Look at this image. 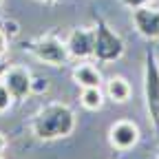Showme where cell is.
<instances>
[{
    "label": "cell",
    "instance_id": "obj_11",
    "mask_svg": "<svg viewBox=\"0 0 159 159\" xmlns=\"http://www.w3.org/2000/svg\"><path fill=\"white\" fill-rule=\"evenodd\" d=\"M82 106L89 108V111H99L104 106V93L99 91V86H93V89H84L82 91Z\"/></svg>",
    "mask_w": 159,
    "mask_h": 159
},
{
    "label": "cell",
    "instance_id": "obj_18",
    "mask_svg": "<svg viewBox=\"0 0 159 159\" xmlns=\"http://www.w3.org/2000/svg\"><path fill=\"white\" fill-rule=\"evenodd\" d=\"M0 159H2V157H0Z\"/></svg>",
    "mask_w": 159,
    "mask_h": 159
},
{
    "label": "cell",
    "instance_id": "obj_1",
    "mask_svg": "<svg viewBox=\"0 0 159 159\" xmlns=\"http://www.w3.org/2000/svg\"><path fill=\"white\" fill-rule=\"evenodd\" d=\"M75 128V115L66 104H49L38 113L33 122V133L40 139H57L66 137Z\"/></svg>",
    "mask_w": 159,
    "mask_h": 159
},
{
    "label": "cell",
    "instance_id": "obj_7",
    "mask_svg": "<svg viewBox=\"0 0 159 159\" xmlns=\"http://www.w3.org/2000/svg\"><path fill=\"white\" fill-rule=\"evenodd\" d=\"M124 51L122 47V40L117 35L108 33V31H102V33H95V55L102 57V60H115L119 57Z\"/></svg>",
    "mask_w": 159,
    "mask_h": 159
},
{
    "label": "cell",
    "instance_id": "obj_15",
    "mask_svg": "<svg viewBox=\"0 0 159 159\" xmlns=\"http://www.w3.org/2000/svg\"><path fill=\"white\" fill-rule=\"evenodd\" d=\"M128 5H139V2H144V0H126Z\"/></svg>",
    "mask_w": 159,
    "mask_h": 159
},
{
    "label": "cell",
    "instance_id": "obj_14",
    "mask_svg": "<svg viewBox=\"0 0 159 159\" xmlns=\"http://www.w3.org/2000/svg\"><path fill=\"white\" fill-rule=\"evenodd\" d=\"M5 148H7V139H5V135H2V133H0V157H2Z\"/></svg>",
    "mask_w": 159,
    "mask_h": 159
},
{
    "label": "cell",
    "instance_id": "obj_17",
    "mask_svg": "<svg viewBox=\"0 0 159 159\" xmlns=\"http://www.w3.org/2000/svg\"><path fill=\"white\" fill-rule=\"evenodd\" d=\"M157 157H159V152H157Z\"/></svg>",
    "mask_w": 159,
    "mask_h": 159
},
{
    "label": "cell",
    "instance_id": "obj_12",
    "mask_svg": "<svg viewBox=\"0 0 159 159\" xmlns=\"http://www.w3.org/2000/svg\"><path fill=\"white\" fill-rule=\"evenodd\" d=\"M11 104H13V95L9 93V89L0 82V113H5V111H9L11 108Z\"/></svg>",
    "mask_w": 159,
    "mask_h": 159
},
{
    "label": "cell",
    "instance_id": "obj_6",
    "mask_svg": "<svg viewBox=\"0 0 159 159\" xmlns=\"http://www.w3.org/2000/svg\"><path fill=\"white\" fill-rule=\"evenodd\" d=\"M66 49H69V55L71 57H89V55H95V31H89V29H75L71 33V38L66 40Z\"/></svg>",
    "mask_w": 159,
    "mask_h": 159
},
{
    "label": "cell",
    "instance_id": "obj_13",
    "mask_svg": "<svg viewBox=\"0 0 159 159\" xmlns=\"http://www.w3.org/2000/svg\"><path fill=\"white\" fill-rule=\"evenodd\" d=\"M7 47H9V38H7L5 31H0V55L7 53Z\"/></svg>",
    "mask_w": 159,
    "mask_h": 159
},
{
    "label": "cell",
    "instance_id": "obj_10",
    "mask_svg": "<svg viewBox=\"0 0 159 159\" xmlns=\"http://www.w3.org/2000/svg\"><path fill=\"white\" fill-rule=\"evenodd\" d=\"M130 93H133L130 84L126 82L124 77H119V75L111 77L108 82H106V95L113 99V102H117V104H124V102H128Z\"/></svg>",
    "mask_w": 159,
    "mask_h": 159
},
{
    "label": "cell",
    "instance_id": "obj_4",
    "mask_svg": "<svg viewBox=\"0 0 159 159\" xmlns=\"http://www.w3.org/2000/svg\"><path fill=\"white\" fill-rule=\"evenodd\" d=\"M108 142L117 150H130L139 142V128H137V124L128 122V119L115 122L111 126V130H108Z\"/></svg>",
    "mask_w": 159,
    "mask_h": 159
},
{
    "label": "cell",
    "instance_id": "obj_16",
    "mask_svg": "<svg viewBox=\"0 0 159 159\" xmlns=\"http://www.w3.org/2000/svg\"><path fill=\"white\" fill-rule=\"evenodd\" d=\"M44 2H49V0H44Z\"/></svg>",
    "mask_w": 159,
    "mask_h": 159
},
{
    "label": "cell",
    "instance_id": "obj_9",
    "mask_svg": "<svg viewBox=\"0 0 159 159\" xmlns=\"http://www.w3.org/2000/svg\"><path fill=\"white\" fill-rule=\"evenodd\" d=\"M73 80H75V84L82 86V89L102 86V73H99L93 64H77L73 69Z\"/></svg>",
    "mask_w": 159,
    "mask_h": 159
},
{
    "label": "cell",
    "instance_id": "obj_8",
    "mask_svg": "<svg viewBox=\"0 0 159 159\" xmlns=\"http://www.w3.org/2000/svg\"><path fill=\"white\" fill-rule=\"evenodd\" d=\"M135 25L146 38H159V11L155 9H137Z\"/></svg>",
    "mask_w": 159,
    "mask_h": 159
},
{
    "label": "cell",
    "instance_id": "obj_3",
    "mask_svg": "<svg viewBox=\"0 0 159 159\" xmlns=\"http://www.w3.org/2000/svg\"><path fill=\"white\" fill-rule=\"evenodd\" d=\"M33 55L38 60H42L47 64H62L64 60L69 57V49L64 42H60L55 38H42L31 47Z\"/></svg>",
    "mask_w": 159,
    "mask_h": 159
},
{
    "label": "cell",
    "instance_id": "obj_2",
    "mask_svg": "<svg viewBox=\"0 0 159 159\" xmlns=\"http://www.w3.org/2000/svg\"><path fill=\"white\" fill-rule=\"evenodd\" d=\"M0 82L9 89V93L13 95V99H22V97H27L33 91L31 73L25 66H9L2 73V80H0Z\"/></svg>",
    "mask_w": 159,
    "mask_h": 159
},
{
    "label": "cell",
    "instance_id": "obj_5",
    "mask_svg": "<svg viewBox=\"0 0 159 159\" xmlns=\"http://www.w3.org/2000/svg\"><path fill=\"white\" fill-rule=\"evenodd\" d=\"M146 97H148L150 117L159 126V66L152 55H148V62H146Z\"/></svg>",
    "mask_w": 159,
    "mask_h": 159
}]
</instances>
